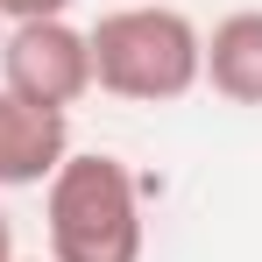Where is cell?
<instances>
[{
  "mask_svg": "<svg viewBox=\"0 0 262 262\" xmlns=\"http://www.w3.org/2000/svg\"><path fill=\"white\" fill-rule=\"evenodd\" d=\"M92 85L128 106H170L206 71V29L170 0H121L85 29Z\"/></svg>",
  "mask_w": 262,
  "mask_h": 262,
  "instance_id": "obj_1",
  "label": "cell"
},
{
  "mask_svg": "<svg viewBox=\"0 0 262 262\" xmlns=\"http://www.w3.org/2000/svg\"><path fill=\"white\" fill-rule=\"evenodd\" d=\"M50 262H142V184L106 149H71L43 184Z\"/></svg>",
  "mask_w": 262,
  "mask_h": 262,
  "instance_id": "obj_2",
  "label": "cell"
},
{
  "mask_svg": "<svg viewBox=\"0 0 262 262\" xmlns=\"http://www.w3.org/2000/svg\"><path fill=\"white\" fill-rule=\"evenodd\" d=\"M0 85L14 92L21 106L71 114V106L92 92L85 29H71L64 14H57V21H14V29L0 36Z\"/></svg>",
  "mask_w": 262,
  "mask_h": 262,
  "instance_id": "obj_3",
  "label": "cell"
},
{
  "mask_svg": "<svg viewBox=\"0 0 262 262\" xmlns=\"http://www.w3.org/2000/svg\"><path fill=\"white\" fill-rule=\"evenodd\" d=\"M64 156H71V114L21 106L14 92L0 85V191H29V184H50Z\"/></svg>",
  "mask_w": 262,
  "mask_h": 262,
  "instance_id": "obj_4",
  "label": "cell"
},
{
  "mask_svg": "<svg viewBox=\"0 0 262 262\" xmlns=\"http://www.w3.org/2000/svg\"><path fill=\"white\" fill-rule=\"evenodd\" d=\"M199 85H213L227 106H262V7H234L213 21Z\"/></svg>",
  "mask_w": 262,
  "mask_h": 262,
  "instance_id": "obj_5",
  "label": "cell"
},
{
  "mask_svg": "<svg viewBox=\"0 0 262 262\" xmlns=\"http://www.w3.org/2000/svg\"><path fill=\"white\" fill-rule=\"evenodd\" d=\"M57 14H71V0H0V21L14 29V21H57Z\"/></svg>",
  "mask_w": 262,
  "mask_h": 262,
  "instance_id": "obj_6",
  "label": "cell"
},
{
  "mask_svg": "<svg viewBox=\"0 0 262 262\" xmlns=\"http://www.w3.org/2000/svg\"><path fill=\"white\" fill-rule=\"evenodd\" d=\"M0 262H21V255H14V227H7V213H0Z\"/></svg>",
  "mask_w": 262,
  "mask_h": 262,
  "instance_id": "obj_7",
  "label": "cell"
},
{
  "mask_svg": "<svg viewBox=\"0 0 262 262\" xmlns=\"http://www.w3.org/2000/svg\"><path fill=\"white\" fill-rule=\"evenodd\" d=\"M0 36H7V21H0Z\"/></svg>",
  "mask_w": 262,
  "mask_h": 262,
  "instance_id": "obj_8",
  "label": "cell"
}]
</instances>
